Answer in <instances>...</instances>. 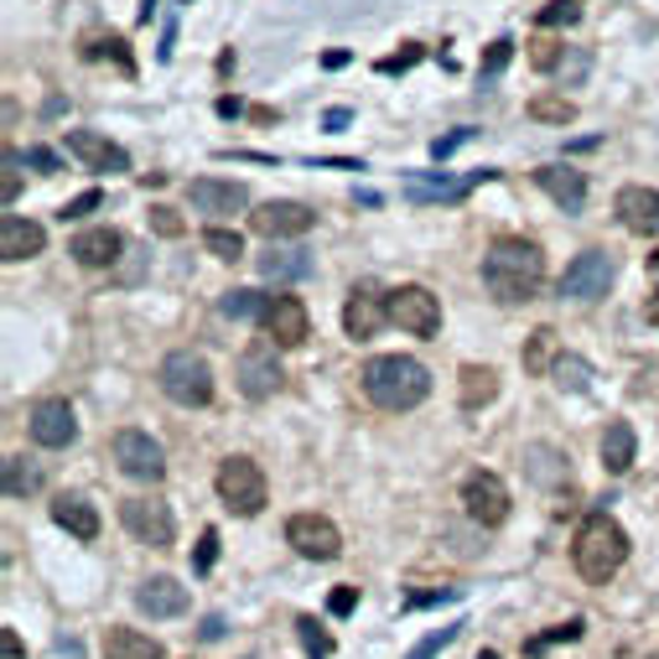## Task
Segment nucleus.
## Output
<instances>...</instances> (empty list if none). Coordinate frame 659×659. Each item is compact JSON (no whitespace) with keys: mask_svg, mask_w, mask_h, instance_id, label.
Listing matches in <instances>:
<instances>
[{"mask_svg":"<svg viewBox=\"0 0 659 659\" xmlns=\"http://www.w3.org/2000/svg\"><path fill=\"white\" fill-rule=\"evenodd\" d=\"M483 286L499 296V302H535L545 286V254L541 244L530 239H493L489 254H483Z\"/></svg>","mask_w":659,"mask_h":659,"instance_id":"f257e3e1","label":"nucleus"},{"mask_svg":"<svg viewBox=\"0 0 659 659\" xmlns=\"http://www.w3.org/2000/svg\"><path fill=\"white\" fill-rule=\"evenodd\" d=\"M364 395L379 410H416L431 395V374L406 354H379L364 364Z\"/></svg>","mask_w":659,"mask_h":659,"instance_id":"f03ea898","label":"nucleus"},{"mask_svg":"<svg viewBox=\"0 0 659 659\" xmlns=\"http://www.w3.org/2000/svg\"><path fill=\"white\" fill-rule=\"evenodd\" d=\"M572 561H576V572L587 576V582H613V576L624 572V561H628L624 524L613 520V514H603V509H592L587 520L576 524Z\"/></svg>","mask_w":659,"mask_h":659,"instance_id":"7ed1b4c3","label":"nucleus"},{"mask_svg":"<svg viewBox=\"0 0 659 659\" xmlns=\"http://www.w3.org/2000/svg\"><path fill=\"white\" fill-rule=\"evenodd\" d=\"M161 389H167L171 406H187V410H203L208 400H213V369H208V358L187 354V348H177V354L161 358Z\"/></svg>","mask_w":659,"mask_h":659,"instance_id":"20e7f679","label":"nucleus"},{"mask_svg":"<svg viewBox=\"0 0 659 659\" xmlns=\"http://www.w3.org/2000/svg\"><path fill=\"white\" fill-rule=\"evenodd\" d=\"M213 489H219L223 504L234 509V514H244V520H254V514L265 509V499H271L265 473H260V462H250V457H223Z\"/></svg>","mask_w":659,"mask_h":659,"instance_id":"39448f33","label":"nucleus"},{"mask_svg":"<svg viewBox=\"0 0 659 659\" xmlns=\"http://www.w3.org/2000/svg\"><path fill=\"white\" fill-rule=\"evenodd\" d=\"M385 302H389V322L400 333H410V338H437L441 333V302L426 286H395Z\"/></svg>","mask_w":659,"mask_h":659,"instance_id":"423d86ee","label":"nucleus"},{"mask_svg":"<svg viewBox=\"0 0 659 659\" xmlns=\"http://www.w3.org/2000/svg\"><path fill=\"white\" fill-rule=\"evenodd\" d=\"M462 509H468V520L473 524L499 530V524L509 520L514 499H509V489H504V478L499 473H468L462 478Z\"/></svg>","mask_w":659,"mask_h":659,"instance_id":"0eeeda50","label":"nucleus"},{"mask_svg":"<svg viewBox=\"0 0 659 659\" xmlns=\"http://www.w3.org/2000/svg\"><path fill=\"white\" fill-rule=\"evenodd\" d=\"M613 275H618V265H613L608 250H582L566 265V275H561V296H572V302H597V296H608Z\"/></svg>","mask_w":659,"mask_h":659,"instance_id":"6e6552de","label":"nucleus"},{"mask_svg":"<svg viewBox=\"0 0 659 659\" xmlns=\"http://www.w3.org/2000/svg\"><path fill=\"white\" fill-rule=\"evenodd\" d=\"M119 520H125V530H130L140 545H151V551H171V541H177V520H171V509L161 504V499H125V504H119Z\"/></svg>","mask_w":659,"mask_h":659,"instance_id":"1a4fd4ad","label":"nucleus"},{"mask_svg":"<svg viewBox=\"0 0 659 659\" xmlns=\"http://www.w3.org/2000/svg\"><path fill=\"white\" fill-rule=\"evenodd\" d=\"M286 541L296 545V556H306V561H338L343 556V535L327 514H291Z\"/></svg>","mask_w":659,"mask_h":659,"instance_id":"9d476101","label":"nucleus"},{"mask_svg":"<svg viewBox=\"0 0 659 659\" xmlns=\"http://www.w3.org/2000/svg\"><path fill=\"white\" fill-rule=\"evenodd\" d=\"M115 462H119V473L136 478V483H156V478L167 473V452L146 431H115Z\"/></svg>","mask_w":659,"mask_h":659,"instance_id":"9b49d317","label":"nucleus"},{"mask_svg":"<svg viewBox=\"0 0 659 659\" xmlns=\"http://www.w3.org/2000/svg\"><path fill=\"white\" fill-rule=\"evenodd\" d=\"M234 379H239V395H244V400H271L286 374H281V364H275L271 343H254V348H244V354H239Z\"/></svg>","mask_w":659,"mask_h":659,"instance_id":"f8f14e48","label":"nucleus"},{"mask_svg":"<svg viewBox=\"0 0 659 659\" xmlns=\"http://www.w3.org/2000/svg\"><path fill=\"white\" fill-rule=\"evenodd\" d=\"M27 426H32V441L36 447H69L73 437H79V416H73L69 400H36L32 416H27Z\"/></svg>","mask_w":659,"mask_h":659,"instance_id":"ddd939ff","label":"nucleus"},{"mask_svg":"<svg viewBox=\"0 0 659 659\" xmlns=\"http://www.w3.org/2000/svg\"><path fill=\"white\" fill-rule=\"evenodd\" d=\"M187 198H192L198 213L229 219V213H244V208H250V187L244 182H219V177H198V182H187Z\"/></svg>","mask_w":659,"mask_h":659,"instance_id":"4468645a","label":"nucleus"},{"mask_svg":"<svg viewBox=\"0 0 659 659\" xmlns=\"http://www.w3.org/2000/svg\"><path fill=\"white\" fill-rule=\"evenodd\" d=\"M260 322H265V333L275 338V348H302L312 338V317H306V306L296 296H275Z\"/></svg>","mask_w":659,"mask_h":659,"instance_id":"2eb2a0df","label":"nucleus"},{"mask_svg":"<svg viewBox=\"0 0 659 659\" xmlns=\"http://www.w3.org/2000/svg\"><path fill=\"white\" fill-rule=\"evenodd\" d=\"M312 223H317V213L302 203H265L250 213V229L265 239H302Z\"/></svg>","mask_w":659,"mask_h":659,"instance_id":"dca6fc26","label":"nucleus"},{"mask_svg":"<svg viewBox=\"0 0 659 659\" xmlns=\"http://www.w3.org/2000/svg\"><path fill=\"white\" fill-rule=\"evenodd\" d=\"M613 208H618L624 229H634V234H644V239H659V192L655 187H624Z\"/></svg>","mask_w":659,"mask_h":659,"instance_id":"f3484780","label":"nucleus"},{"mask_svg":"<svg viewBox=\"0 0 659 659\" xmlns=\"http://www.w3.org/2000/svg\"><path fill=\"white\" fill-rule=\"evenodd\" d=\"M385 322H389V302H379L374 291H354L348 306H343V333H348L354 343H369Z\"/></svg>","mask_w":659,"mask_h":659,"instance_id":"a211bd4d","label":"nucleus"},{"mask_svg":"<svg viewBox=\"0 0 659 659\" xmlns=\"http://www.w3.org/2000/svg\"><path fill=\"white\" fill-rule=\"evenodd\" d=\"M535 182L551 192V203L566 208V213H582L587 208V177L576 167H561V161H551V167L535 171Z\"/></svg>","mask_w":659,"mask_h":659,"instance_id":"6ab92c4d","label":"nucleus"},{"mask_svg":"<svg viewBox=\"0 0 659 659\" xmlns=\"http://www.w3.org/2000/svg\"><path fill=\"white\" fill-rule=\"evenodd\" d=\"M489 177L493 171H483V177H473V182H489ZM473 182H457V177H447V171H410L406 198H416V203H457Z\"/></svg>","mask_w":659,"mask_h":659,"instance_id":"aec40b11","label":"nucleus"},{"mask_svg":"<svg viewBox=\"0 0 659 659\" xmlns=\"http://www.w3.org/2000/svg\"><path fill=\"white\" fill-rule=\"evenodd\" d=\"M69 151L79 156L88 171H130V156L119 151L115 140L94 136V130H69Z\"/></svg>","mask_w":659,"mask_h":659,"instance_id":"412c9836","label":"nucleus"},{"mask_svg":"<svg viewBox=\"0 0 659 659\" xmlns=\"http://www.w3.org/2000/svg\"><path fill=\"white\" fill-rule=\"evenodd\" d=\"M136 608L146 618H177V613H187V587L171 576H151V582H140Z\"/></svg>","mask_w":659,"mask_h":659,"instance_id":"4be33fe9","label":"nucleus"},{"mask_svg":"<svg viewBox=\"0 0 659 659\" xmlns=\"http://www.w3.org/2000/svg\"><path fill=\"white\" fill-rule=\"evenodd\" d=\"M48 250V229L32 219H17V213H6L0 223V254L6 260H32V254Z\"/></svg>","mask_w":659,"mask_h":659,"instance_id":"5701e85b","label":"nucleus"},{"mask_svg":"<svg viewBox=\"0 0 659 659\" xmlns=\"http://www.w3.org/2000/svg\"><path fill=\"white\" fill-rule=\"evenodd\" d=\"M52 524H63L73 541H100V509L79 499V493H63V499H52Z\"/></svg>","mask_w":659,"mask_h":659,"instance_id":"b1692460","label":"nucleus"},{"mask_svg":"<svg viewBox=\"0 0 659 659\" xmlns=\"http://www.w3.org/2000/svg\"><path fill=\"white\" fill-rule=\"evenodd\" d=\"M104 659H167L161 639L140 634V628H104Z\"/></svg>","mask_w":659,"mask_h":659,"instance_id":"393cba45","label":"nucleus"},{"mask_svg":"<svg viewBox=\"0 0 659 659\" xmlns=\"http://www.w3.org/2000/svg\"><path fill=\"white\" fill-rule=\"evenodd\" d=\"M260 275L275 281V286H286V281H306V275H312V254H306L302 244H291V250L271 244V250L260 254Z\"/></svg>","mask_w":659,"mask_h":659,"instance_id":"a878e982","label":"nucleus"},{"mask_svg":"<svg viewBox=\"0 0 659 659\" xmlns=\"http://www.w3.org/2000/svg\"><path fill=\"white\" fill-rule=\"evenodd\" d=\"M119 250H125V239L115 234V229H84V234L73 239V260L79 265H88V271H100V265H115Z\"/></svg>","mask_w":659,"mask_h":659,"instance_id":"bb28decb","label":"nucleus"},{"mask_svg":"<svg viewBox=\"0 0 659 659\" xmlns=\"http://www.w3.org/2000/svg\"><path fill=\"white\" fill-rule=\"evenodd\" d=\"M457 400H462V410H483L499 400V374L489 369V364H462V374H457Z\"/></svg>","mask_w":659,"mask_h":659,"instance_id":"cd10ccee","label":"nucleus"},{"mask_svg":"<svg viewBox=\"0 0 659 659\" xmlns=\"http://www.w3.org/2000/svg\"><path fill=\"white\" fill-rule=\"evenodd\" d=\"M634 452H639V437H634V426L628 421H613L603 431V468L608 473H628L634 468Z\"/></svg>","mask_w":659,"mask_h":659,"instance_id":"c85d7f7f","label":"nucleus"},{"mask_svg":"<svg viewBox=\"0 0 659 659\" xmlns=\"http://www.w3.org/2000/svg\"><path fill=\"white\" fill-rule=\"evenodd\" d=\"M524 473L535 478L541 489H551V483H566V457H561L556 447L535 441V447H524Z\"/></svg>","mask_w":659,"mask_h":659,"instance_id":"c756f323","label":"nucleus"},{"mask_svg":"<svg viewBox=\"0 0 659 659\" xmlns=\"http://www.w3.org/2000/svg\"><path fill=\"white\" fill-rule=\"evenodd\" d=\"M524 374H551L556 369V358H561V343L551 327H541V333H530V343H524Z\"/></svg>","mask_w":659,"mask_h":659,"instance_id":"7c9ffc66","label":"nucleus"},{"mask_svg":"<svg viewBox=\"0 0 659 659\" xmlns=\"http://www.w3.org/2000/svg\"><path fill=\"white\" fill-rule=\"evenodd\" d=\"M42 489V468H32L27 457H6V493L11 499H27V493Z\"/></svg>","mask_w":659,"mask_h":659,"instance_id":"2f4dec72","label":"nucleus"},{"mask_svg":"<svg viewBox=\"0 0 659 659\" xmlns=\"http://www.w3.org/2000/svg\"><path fill=\"white\" fill-rule=\"evenodd\" d=\"M530 119H541V125H572L576 104L566 100V94H535V100H530Z\"/></svg>","mask_w":659,"mask_h":659,"instance_id":"473e14b6","label":"nucleus"},{"mask_svg":"<svg viewBox=\"0 0 659 659\" xmlns=\"http://www.w3.org/2000/svg\"><path fill=\"white\" fill-rule=\"evenodd\" d=\"M265 296H260V291H229V296H223L219 302V312L223 317H234V322H250V317H265Z\"/></svg>","mask_w":659,"mask_h":659,"instance_id":"72a5a7b5","label":"nucleus"},{"mask_svg":"<svg viewBox=\"0 0 659 659\" xmlns=\"http://www.w3.org/2000/svg\"><path fill=\"white\" fill-rule=\"evenodd\" d=\"M203 250L213 254V260H244V239L234 234V229H203Z\"/></svg>","mask_w":659,"mask_h":659,"instance_id":"f704fd0d","label":"nucleus"},{"mask_svg":"<svg viewBox=\"0 0 659 659\" xmlns=\"http://www.w3.org/2000/svg\"><path fill=\"white\" fill-rule=\"evenodd\" d=\"M556 385H561V389H587V385H592V364H587V358L561 354V358H556Z\"/></svg>","mask_w":659,"mask_h":659,"instance_id":"c9c22d12","label":"nucleus"},{"mask_svg":"<svg viewBox=\"0 0 659 659\" xmlns=\"http://www.w3.org/2000/svg\"><path fill=\"white\" fill-rule=\"evenodd\" d=\"M462 628H468V624H447V628H431V634H426V639L416 644V649H410L406 659H437L441 649H447V644H452L457 634H462Z\"/></svg>","mask_w":659,"mask_h":659,"instance_id":"e433bc0d","label":"nucleus"},{"mask_svg":"<svg viewBox=\"0 0 659 659\" xmlns=\"http://www.w3.org/2000/svg\"><path fill=\"white\" fill-rule=\"evenodd\" d=\"M561 52H566V42H556V36H535V42H530V63H535L541 73H556Z\"/></svg>","mask_w":659,"mask_h":659,"instance_id":"4c0bfd02","label":"nucleus"},{"mask_svg":"<svg viewBox=\"0 0 659 659\" xmlns=\"http://www.w3.org/2000/svg\"><path fill=\"white\" fill-rule=\"evenodd\" d=\"M576 21H582V6H576V0H551V6L541 11L545 32H556V27H576Z\"/></svg>","mask_w":659,"mask_h":659,"instance_id":"58836bf2","label":"nucleus"},{"mask_svg":"<svg viewBox=\"0 0 659 659\" xmlns=\"http://www.w3.org/2000/svg\"><path fill=\"white\" fill-rule=\"evenodd\" d=\"M296 634H302V644H306V655H312V659H327V655H333V639H327V634L317 628V618H296Z\"/></svg>","mask_w":659,"mask_h":659,"instance_id":"ea45409f","label":"nucleus"},{"mask_svg":"<svg viewBox=\"0 0 659 659\" xmlns=\"http://www.w3.org/2000/svg\"><path fill=\"white\" fill-rule=\"evenodd\" d=\"M572 639H582V618H572V624H556L551 634H541V639H530L524 649H530V655H541V649H551V644H572Z\"/></svg>","mask_w":659,"mask_h":659,"instance_id":"a19ab883","label":"nucleus"},{"mask_svg":"<svg viewBox=\"0 0 659 659\" xmlns=\"http://www.w3.org/2000/svg\"><path fill=\"white\" fill-rule=\"evenodd\" d=\"M151 229H156L161 239H182V234H187V223L177 219V208H167V203L151 208Z\"/></svg>","mask_w":659,"mask_h":659,"instance_id":"79ce46f5","label":"nucleus"},{"mask_svg":"<svg viewBox=\"0 0 659 659\" xmlns=\"http://www.w3.org/2000/svg\"><path fill=\"white\" fill-rule=\"evenodd\" d=\"M219 561V530H203L198 535V556H192V572H208Z\"/></svg>","mask_w":659,"mask_h":659,"instance_id":"37998d69","label":"nucleus"},{"mask_svg":"<svg viewBox=\"0 0 659 659\" xmlns=\"http://www.w3.org/2000/svg\"><path fill=\"white\" fill-rule=\"evenodd\" d=\"M509 57H514V42H509V36H499V42H493L489 52H483V73H489V79H493V73L504 69Z\"/></svg>","mask_w":659,"mask_h":659,"instance_id":"c03bdc74","label":"nucleus"},{"mask_svg":"<svg viewBox=\"0 0 659 659\" xmlns=\"http://www.w3.org/2000/svg\"><path fill=\"white\" fill-rule=\"evenodd\" d=\"M327 608H333V618H348V613L358 608V587H338L327 597Z\"/></svg>","mask_w":659,"mask_h":659,"instance_id":"a18cd8bd","label":"nucleus"},{"mask_svg":"<svg viewBox=\"0 0 659 659\" xmlns=\"http://www.w3.org/2000/svg\"><path fill=\"white\" fill-rule=\"evenodd\" d=\"M94 208H100V192H79V198H73V203L63 208L57 219H63V223H69V219H84V213H94Z\"/></svg>","mask_w":659,"mask_h":659,"instance_id":"49530a36","label":"nucleus"},{"mask_svg":"<svg viewBox=\"0 0 659 659\" xmlns=\"http://www.w3.org/2000/svg\"><path fill=\"white\" fill-rule=\"evenodd\" d=\"M27 161H32L36 171H63V161H57V156L48 151V146H32V151H27Z\"/></svg>","mask_w":659,"mask_h":659,"instance_id":"de8ad7c7","label":"nucleus"},{"mask_svg":"<svg viewBox=\"0 0 659 659\" xmlns=\"http://www.w3.org/2000/svg\"><path fill=\"white\" fill-rule=\"evenodd\" d=\"M17 167H21V156H17V151H6V203H11V198H17V187H21Z\"/></svg>","mask_w":659,"mask_h":659,"instance_id":"09e8293b","label":"nucleus"},{"mask_svg":"<svg viewBox=\"0 0 659 659\" xmlns=\"http://www.w3.org/2000/svg\"><path fill=\"white\" fill-rule=\"evenodd\" d=\"M468 136H473V130H457V136H447V140H431V156H437V161H441V156H452Z\"/></svg>","mask_w":659,"mask_h":659,"instance_id":"8fccbe9b","label":"nucleus"},{"mask_svg":"<svg viewBox=\"0 0 659 659\" xmlns=\"http://www.w3.org/2000/svg\"><path fill=\"white\" fill-rule=\"evenodd\" d=\"M441 597H457V587H441V592H421V597H410L406 608H431V603H441Z\"/></svg>","mask_w":659,"mask_h":659,"instance_id":"3c124183","label":"nucleus"},{"mask_svg":"<svg viewBox=\"0 0 659 659\" xmlns=\"http://www.w3.org/2000/svg\"><path fill=\"white\" fill-rule=\"evenodd\" d=\"M198 634H203V639H223V618H219V613H213V618H203V628H198Z\"/></svg>","mask_w":659,"mask_h":659,"instance_id":"603ef678","label":"nucleus"},{"mask_svg":"<svg viewBox=\"0 0 659 659\" xmlns=\"http://www.w3.org/2000/svg\"><path fill=\"white\" fill-rule=\"evenodd\" d=\"M0 649H6V655H11V659H21V639H17V634H11V628L0 634Z\"/></svg>","mask_w":659,"mask_h":659,"instance_id":"864d4df0","label":"nucleus"},{"mask_svg":"<svg viewBox=\"0 0 659 659\" xmlns=\"http://www.w3.org/2000/svg\"><path fill=\"white\" fill-rule=\"evenodd\" d=\"M644 317H649V322H655V327H659V286L649 291V302H644Z\"/></svg>","mask_w":659,"mask_h":659,"instance_id":"5fc2aeb1","label":"nucleus"},{"mask_svg":"<svg viewBox=\"0 0 659 659\" xmlns=\"http://www.w3.org/2000/svg\"><path fill=\"white\" fill-rule=\"evenodd\" d=\"M348 125V109H327V130H343Z\"/></svg>","mask_w":659,"mask_h":659,"instance_id":"6e6d98bb","label":"nucleus"},{"mask_svg":"<svg viewBox=\"0 0 659 659\" xmlns=\"http://www.w3.org/2000/svg\"><path fill=\"white\" fill-rule=\"evenodd\" d=\"M151 11H156V0H140V21H151Z\"/></svg>","mask_w":659,"mask_h":659,"instance_id":"4d7b16f0","label":"nucleus"},{"mask_svg":"<svg viewBox=\"0 0 659 659\" xmlns=\"http://www.w3.org/2000/svg\"><path fill=\"white\" fill-rule=\"evenodd\" d=\"M478 659H499V655H493V649H483V655H478Z\"/></svg>","mask_w":659,"mask_h":659,"instance_id":"13d9d810","label":"nucleus"}]
</instances>
